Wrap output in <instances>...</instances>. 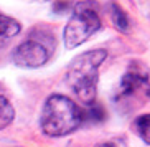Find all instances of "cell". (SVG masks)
Returning a JSON list of instances; mask_svg holds the SVG:
<instances>
[{
	"label": "cell",
	"instance_id": "7a4b0ae2",
	"mask_svg": "<svg viewBox=\"0 0 150 147\" xmlns=\"http://www.w3.org/2000/svg\"><path fill=\"white\" fill-rule=\"evenodd\" d=\"M41 129L50 137H63L83 124V109L63 94H51L41 111Z\"/></svg>",
	"mask_w": 150,
	"mask_h": 147
},
{
	"label": "cell",
	"instance_id": "5b68a950",
	"mask_svg": "<svg viewBox=\"0 0 150 147\" xmlns=\"http://www.w3.org/2000/svg\"><path fill=\"white\" fill-rule=\"evenodd\" d=\"M139 89H145L150 93V85L147 76L140 75L137 71H129L122 76V81H120L119 86V94H117V99L124 98V96H130Z\"/></svg>",
	"mask_w": 150,
	"mask_h": 147
},
{
	"label": "cell",
	"instance_id": "30bf717a",
	"mask_svg": "<svg viewBox=\"0 0 150 147\" xmlns=\"http://www.w3.org/2000/svg\"><path fill=\"white\" fill-rule=\"evenodd\" d=\"M135 131L145 144H150V114L140 116L135 121Z\"/></svg>",
	"mask_w": 150,
	"mask_h": 147
},
{
	"label": "cell",
	"instance_id": "277c9868",
	"mask_svg": "<svg viewBox=\"0 0 150 147\" xmlns=\"http://www.w3.org/2000/svg\"><path fill=\"white\" fill-rule=\"evenodd\" d=\"M12 60L20 68H38L50 60V48L38 40H27L15 48Z\"/></svg>",
	"mask_w": 150,
	"mask_h": 147
},
{
	"label": "cell",
	"instance_id": "9c48e42d",
	"mask_svg": "<svg viewBox=\"0 0 150 147\" xmlns=\"http://www.w3.org/2000/svg\"><path fill=\"white\" fill-rule=\"evenodd\" d=\"M110 17H112L114 25L119 28V30L125 31L129 28V18H127V15H125V12H124L117 4H114V2L110 4Z\"/></svg>",
	"mask_w": 150,
	"mask_h": 147
},
{
	"label": "cell",
	"instance_id": "8992f818",
	"mask_svg": "<svg viewBox=\"0 0 150 147\" xmlns=\"http://www.w3.org/2000/svg\"><path fill=\"white\" fill-rule=\"evenodd\" d=\"M20 30H22V27L15 18L0 13V48L8 45L10 40H13L20 33Z\"/></svg>",
	"mask_w": 150,
	"mask_h": 147
},
{
	"label": "cell",
	"instance_id": "8fae6325",
	"mask_svg": "<svg viewBox=\"0 0 150 147\" xmlns=\"http://www.w3.org/2000/svg\"><path fill=\"white\" fill-rule=\"evenodd\" d=\"M97 147H115L114 144H99Z\"/></svg>",
	"mask_w": 150,
	"mask_h": 147
},
{
	"label": "cell",
	"instance_id": "7c38bea8",
	"mask_svg": "<svg viewBox=\"0 0 150 147\" xmlns=\"http://www.w3.org/2000/svg\"><path fill=\"white\" fill-rule=\"evenodd\" d=\"M28 2H48V0H28Z\"/></svg>",
	"mask_w": 150,
	"mask_h": 147
},
{
	"label": "cell",
	"instance_id": "52a82bcc",
	"mask_svg": "<svg viewBox=\"0 0 150 147\" xmlns=\"http://www.w3.org/2000/svg\"><path fill=\"white\" fill-rule=\"evenodd\" d=\"M106 119V111L101 104L91 103L88 104V109H83V121H89V122H102Z\"/></svg>",
	"mask_w": 150,
	"mask_h": 147
},
{
	"label": "cell",
	"instance_id": "3957f363",
	"mask_svg": "<svg viewBox=\"0 0 150 147\" xmlns=\"http://www.w3.org/2000/svg\"><path fill=\"white\" fill-rule=\"evenodd\" d=\"M99 28H101V18H99L96 5L89 0L76 4L73 15L63 31L64 46L68 50L79 46L84 41H88Z\"/></svg>",
	"mask_w": 150,
	"mask_h": 147
},
{
	"label": "cell",
	"instance_id": "ba28073f",
	"mask_svg": "<svg viewBox=\"0 0 150 147\" xmlns=\"http://www.w3.org/2000/svg\"><path fill=\"white\" fill-rule=\"evenodd\" d=\"M15 117V109L8 103V99L0 96V129H5L7 126L13 121Z\"/></svg>",
	"mask_w": 150,
	"mask_h": 147
},
{
	"label": "cell",
	"instance_id": "6da1fadb",
	"mask_svg": "<svg viewBox=\"0 0 150 147\" xmlns=\"http://www.w3.org/2000/svg\"><path fill=\"white\" fill-rule=\"evenodd\" d=\"M106 58V50H91L76 56L68 66L66 83L84 104L94 103L99 81V66Z\"/></svg>",
	"mask_w": 150,
	"mask_h": 147
}]
</instances>
